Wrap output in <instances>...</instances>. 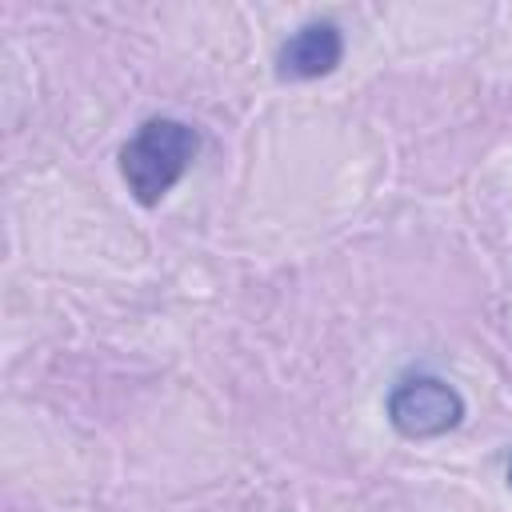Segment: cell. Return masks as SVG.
<instances>
[{
    "instance_id": "1",
    "label": "cell",
    "mask_w": 512,
    "mask_h": 512,
    "mask_svg": "<svg viewBox=\"0 0 512 512\" xmlns=\"http://www.w3.org/2000/svg\"><path fill=\"white\" fill-rule=\"evenodd\" d=\"M196 148H200V136H196L192 124H184L176 116H152V120H144L124 140V148H120V176H124L128 192L144 208H152L192 168Z\"/></svg>"
},
{
    "instance_id": "2",
    "label": "cell",
    "mask_w": 512,
    "mask_h": 512,
    "mask_svg": "<svg viewBox=\"0 0 512 512\" xmlns=\"http://www.w3.org/2000/svg\"><path fill=\"white\" fill-rule=\"evenodd\" d=\"M388 424L408 440H432L464 420V396L440 376H404L388 392Z\"/></svg>"
},
{
    "instance_id": "3",
    "label": "cell",
    "mask_w": 512,
    "mask_h": 512,
    "mask_svg": "<svg viewBox=\"0 0 512 512\" xmlns=\"http://www.w3.org/2000/svg\"><path fill=\"white\" fill-rule=\"evenodd\" d=\"M344 56V36L332 20H308L300 24L276 52V76L280 80H316L328 76Z\"/></svg>"
},
{
    "instance_id": "4",
    "label": "cell",
    "mask_w": 512,
    "mask_h": 512,
    "mask_svg": "<svg viewBox=\"0 0 512 512\" xmlns=\"http://www.w3.org/2000/svg\"><path fill=\"white\" fill-rule=\"evenodd\" d=\"M508 488H512V460H508Z\"/></svg>"
}]
</instances>
